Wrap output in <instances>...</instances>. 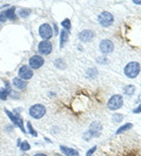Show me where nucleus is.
Wrapping results in <instances>:
<instances>
[{
	"instance_id": "nucleus-27",
	"label": "nucleus",
	"mask_w": 141,
	"mask_h": 156,
	"mask_svg": "<svg viewBox=\"0 0 141 156\" xmlns=\"http://www.w3.org/2000/svg\"><path fill=\"white\" fill-rule=\"evenodd\" d=\"M87 74H88V76L91 75V78H95V76L98 75V72H96L95 68H89L88 72H87Z\"/></svg>"
},
{
	"instance_id": "nucleus-2",
	"label": "nucleus",
	"mask_w": 141,
	"mask_h": 156,
	"mask_svg": "<svg viewBox=\"0 0 141 156\" xmlns=\"http://www.w3.org/2000/svg\"><path fill=\"white\" fill-rule=\"evenodd\" d=\"M140 69H141L140 63L136 62V61H131V62H128L126 65L124 73H125V75L128 79H135L139 75Z\"/></svg>"
},
{
	"instance_id": "nucleus-25",
	"label": "nucleus",
	"mask_w": 141,
	"mask_h": 156,
	"mask_svg": "<svg viewBox=\"0 0 141 156\" xmlns=\"http://www.w3.org/2000/svg\"><path fill=\"white\" fill-rule=\"evenodd\" d=\"M27 129H28V132H30V134H31L32 136H34V137H37L38 136V133L35 132V129L32 127L31 122H27Z\"/></svg>"
},
{
	"instance_id": "nucleus-24",
	"label": "nucleus",
	"mask_w": 141,
	"mask_h": 156,
	"mask_svg": "<svg viewBox=\"0 0 141 156\" xmlns=\"http://www.w3.org/2000/svg\"><path fill=\"white\" fill-rule=\"evenodd\" d=\"M30 149H31V146H30V143L27 141H24L23 143L20 144V150H23V151H28Z\"/></svg>"
},
{
	"instance_id": "nucleus-35",
	"label": "nucleus",
	"mask_w": 141,
	"mask_h": 156,
	"mask_svg": "<svg viewBox=\"0 0 141 156\" xmlns=\"http://www.w3.org/2000/svg\"><path fill=\"white\" fill-rule=\"evenodd\" d=\"M95 156H96V155H95Z\"/></svg>"
},
{
	"instance_id": "nucleus-3",
	"label": "nucleus",
	"mask_w": 141,
	"mask_h": 156,
	"mask_svg": "<svg viewBox=\"0 0 141 156\" xmlns=\"http://www.w3.org/2000/svg\"><path fill=\"white\" fill-rule=\"evenodd\" d=\"M28 113H30V115H31L33 119L39 120V119H41L42 116H45V114H46V108H45V106H42V105H40V103H37V105H33V106L30 107Z\"/></svg>"
},
{
	"instance_id": "nucleus-10",
	"label": "nucleus",
	"mask_w": 141,
	"mask_h": 156,
	"mask_svg": "<svg viewBox=\"0 0 141 156\" xmlns=\"http://www.w3.org/2000/svg\"><path fill=\"white\" fill-rule=\"evenodd\" d=\"M18 75H19V78L24 80V81H26V80H30V79L33 78V70L28 67V66H21L19 70H18Z\"/></svg>"
},
{
	"instance_id": "nucleus-29",
	"label": "nucleus",
	"mask_w": 141,
	"mask_h": 156,
	"mask_svg": "<svg viewBox=\"0 0 141 156\" xmlns=\"http://www.w3.org/2000/svg\"><path fill=\"white\" fill-rule=\"evenodd\" d=\"M82 137H84V140L85 141H89L93 139V136H92V134L89 133V132H86V133L82 135Z\"/></svg>"
},
{
	"instance_id": "nucleus-22",
	"label": "nucleus",
	"mask_w": 141,
	"mask_h": 156,
	"mask_svg": "<svg viewBox=\"0 0 141 156\" xmlns=\"http://www.w3.org/2000/svg\"><path fill=\"white\" fill-rule=\"evenodd\" d=\"M31 14V9H28V8H25V9H20L19 11V16L20 18H27V16H30Z\"/></svg>"
},
{
	"instance_id": "nucleus-19",
	"label": "nucleus",
	"mask_w": 141,
	"mask_h": 156,
	"mask_svg": "<svg viewBox=\"0 0 141 156\" xmlns=\"http://www.w3.org/2000/svg\"><path fill=\"white\" fill-rule=\"evenodd\" d=\"M5 14H6V18L9 19V20H14L16 16V7H9L8 9L5 11Z\"/></svg>"
},
{
	"instance_id": "nucleus-23",
	"label": "nucleus",
	"mask_w": 141,
	"mask_h": 156,
	"mask_svg": "<svg viewBox=\"0 0 141 156\" xmlns=\"http://www.w3.org/2000/svg\"><path fill=\"white\" fill-rule=\"evenodd\" d=\"M124 115L122 114H114L113 117H112V121L114 122V123H119V122H121L122 120H124Z\"/></svg>"
},
{
	"instance_id": "nucleus-14",
	"label": "nucleus",
	"mask_w": 141,
	"mask_h": 156,
	"mask_svg": "<svg viewBox=\"0 0 141 156\" xmlns=\"http://www.w3.org/2000/svg\"><path fill=\"white\" fill-rule=\"evenodd\" d=\"M60 150L61 153L65 154L66 156H79V151L70 147H66V146H60Z\"/></svg>"
},
{
	"instance_id": "nucleus-21",
	"label": "nucleus",
	"mask_w": 141,
	"mask_h": 156,
	"mask_svg": "<svg viewBox=\"0 0 141 156\" xmlns=\"http://www.w3.org/2000/svg\"><path fill=\"white\" fill-rule=\"evenodd\" d=\"M61 26H63V28L65 30V31L70 32V28H72L70 20V19H65V20H63V21H61Z\"/></svg>"
},
{
	"instance_id": "nucleus-9",
	"label": "nucleus",
	"mask_w": 141,
	"mask_h": 156,
	"mask_svg": "<svg viewBox=\"0 0 141 156\" xmlns=\"http://www.w3.org/2000/svg\"><path fill=\"white\" fill-rule=\"evenodd\" d=\"M44 63H45V60H44L42 56H40V55H33V56L30 58L28 67H30L31 69H38V68H40Z\"/></svg>"
},
{
	"instance_id": "nucleus-33",
	"label": "nucleus",
	"mask_w": 141,
	"mask_h": 156,
	"mask_svg": "<svg viewBox=\"0 0 141 156\" xmlns=\"http://www.w3.org/2000/svg\"><path fill=\"white\" fill-rule=\"evenodd\" d=\"M133 2L135 5H141V0H133Z\"/></svg>"
},
{
	"instance_id": "nucleus-4",
	"label": "nucleus",
	"mask_w": 141,
	"mask_h": 156,
	"mask_svg": "<svg viewBox=\"0 0 141 156\" xmlns=\"http://www.w3.org/2000/svg\"><path fill=\"white\" fill-rule=\"evenodd\" d=\"M122 106H124V99L119 94L113 95L108 100V102H107V108L110 110H118L120 109Z\"/></svg>"
},
{
	"instance_id": "nucleus-26",
	"label": "nucleus",
	"mask_w": 141,
	"mask_h": 156,
	"mask_svg": "<svg viewBox=\"0 0 141 156\" xmlns=\"http://www.w3.org/2000/svg\"><path fill=\"white\" fill-rule=\"evenodd\" d=\"M96 149H98V146H93L92 148L88 149V150H87L86 156H93V155H94V153L96 151Z\"/></svg>"
},
{
	"instance_id": "nucleus-20",
	"label": "nucleus",
	"mask_w": 141,
	"mask_h": 156,
	"mask_svg": "<svg viewBox=\"0 0 141 156\" xmlns=\"http://www.w3.org/2000/svg\"><path fill=\"white\" fill-rule=\"evenodd\" d=\"M134 93H135V86L134 85H127L124 88V94L128 95V96H132Z\"/></svg>"
},
{
	"instance_id": "nucleus-16",
	"label": "nucleus",
	"mask_w": 141,
	"mask_h": 156,
	"mask_svg": "<svg viewBox=\"0 0 141 156\" xmlns=\"http://www.w3.org/2000/svg\"><path fill=\"white\" fill-rule=\"evenodd\" d=\"M132 129H133V123L128 122V123H125L124 126H121L120 128H118V130L115 132V135H120V134L127 133V132H129V130H132Z\"/></svg>"
},
{
	"instance_id": "nucleus-6",
	"label": "nucleus",
	"mask_w": 141,
	"mask_h": 156,
	"mask_svg": "<svg viewBox=\"0 0 141 156\" xmlns=\"http://www.w3.org/2000/svg\"><path fill=\"white\" fill-rule=\"evenodd\" d=\"M39 35L44 40L49 41V39H52L53 37V30H52V26L48 25V23H42L39 27Z\"/></svg>"
},
{
	"instance_id": "nucleus-32",
	"label": "nucleus",
	"mask_w": 141,
	"mask_h": 156,
	"mask_svg": "<svg viewBox=\"0 0 141 156\" xmlns=\"http://www.w3.org/2000/svg\"><path fill=\"white\" fill-rule=\"evenodd\" d=\"M33 156H48V155L45 154V153H37V154H34Z\"/></svg>"
},
{
	"instance_id": "nucleus-8",
	"label": "nucleus",
	"mask_w": 141,
	"mask_h": 156,
	"mask_svg": "<svg viewBox=\"0 0 141 156\" xmlns=\"http://www.w3.org/2000/svg\"><path fill=\"white\" fill-rule=\"evenodd\" d=\"M38 51H39L40 54L42 55H48L52 53L53 51V45L51 41H47V40H42L38 45Z\"/></svg>"
},
{
	"instance_id": "nucleus-12",
	"label": "nucleus",
	"mask_w": 141,
	"mask_h": 156,
	"mask_svg": "<svg viewBox=\"0 0 141 156\" xmlns=\"http://www.w3.org/2000/svg\"><path fill=\"white\" fill-rule=\"evenodd\" d=\"M94 38H95V34L91 30H84L82 32H80V34H79V39L81 40L82 42H89Z\"/></svg>"
},
{
	"instance_id": "nucleus-5",
	"label": "nucleus",
	"mask_w": 141,
	"mask_h": 156,
	"mask_svg": "<svg viewBox=\"0 0 141 156\" xmlns=\"http://www.w3.org/2000/svg\"><path fill=\"white\" fill-rule=\"evenodd\" d=\"M98 21L102 27H110L112 23H114V16L110 12H101L98 16Z\"/></svg>"
},
{
	"instance_id": "nucleus-1",
	"label": "nucleus",
	"mask_w": 141,
	"mask_h": 156,
	"mask_svg": "<svg viewBox=\"0 0 141 156\" xmlns=\"http://www.w3.org/2000/svg\"><path fill=\"white\" fill-rule=\"evenodd\" d=\"M96 156H141V136L135 132L114 135L96 149Z\"/></svg>"
},
{
	"instance_id": "nucleus-30",
	"label": "nucleus",
	"mask_w": 141,
	"mask_h": 156,
	"mask_svg": "<svg viewBox=\"0 0 141 156\" xmlns=\"http://www.w3.org/2000/svg\"><path fill=\"white\" fill-rule=\"evenodd\" d=\"M6 20H7V18H6L5 11H4V12H1V13H0V23H5Z\"/></svg>"
},
{
	"instance_id": "nucleus-28",
	"label": "nucleus",
	"mask_w": 141,
	"mask_h": 156,
	"mask_svg": "<svg viewBox=\"0 0 141 156\" xmlns=\"http://www.w3.org/2000/svg\"><path fill=\"white\" fill-rule=\"evenodd\" d=\"M55 66H56L58 68H65V62H63V60L58 59V60L55 61Z\"/></svg>"
},
{
	"instance_id": "nucleus-31",
	"label": "nucleus",
	"mask_w": 141,
	"mask_h": 156,
	"mask_svg": "<svg viewBox=\"0 0 141 156\" xmlns=\"http://www.w3.org/2000/svg\"><path fill=\"white\" fill-rule=\"evenodd\" d=\"M133 113H134V114H141V103L138 106V107H136V108H134Z\"/></svg>"
},
{
	"instance_id": "nucleus-13",
	"label": "nucleus",
	"mask_w": 141,
	"mask_h": 156,
	"mask_svg": "<svg viewBox=\"0 0 141 156\" xmlns=\"http://www.w3.org/2000/svg\"><path fill=\"white\" fill-rule=\"evenodd\" d=\"M101 129H102V126L99 122H93V123H91V126H89V130L88 132L92 134L93 137H99L100 134H101Z\"/></svg>"
},
{
	"instance_id": "nucleus-15",
	"label": "nucleus",
	"mask_w": 141,
	"mask_h": 156,
	"mask_svg": "<svg viewBox=\"0 0 141 156\" xmlns=\"http://www.w3.org/2000/svg\"><path fill=\"white\" fill-rule=\"evenodd\" d=\"M12 83H13V86L18 88V89H20V90H25L26 89V87H27V83H26V81H24L21 79L19 78H14L13 79V81H12Z\"/></svg>"
},
{
	"instance_id": "nucleus-34",
	"label": "nucleus",
	"mask_w": 141,
	"mask_h": 156,
	"mask_svg": "<svg viewBox=\"0 0 141 156\" xmlns=\"http://www.w3.org/2000/svg\"><path fill=\"white\" fill-rule=\"evenodd\" d=\"M54 31H55V33H58V27H56V23H54Z\"/></svg>"
},
{
	"instance_id": "nucleus-11",
	"label": "nucleus",
	"mask_w": 141,
	"mask_h": 156,
	"mask_svg": "<svg viewBox=\"0 0 141 156\" xmlns=\"http://www.w3.org/2000/svg\"><path fill=\"white\" fill-rule=\"evenodd\" d=\"M100 52H101L102 54H110L113 52V49H114V44L108 39H103L100 42Z\"/></svg>"
},
{
	"instance_id": "nucleus-17",
	"label": "nucleus",
	"mask_w": 141,
	"mask_h": 156,
	"mask_svg": "<svg viewBox=\"0 0 141 156\" xmlns=\"http://www.w3.org/2000/svg\"><path fill=\"white\" fill-rule=\"evenodd\" d=\"M68 32L65 31V30H61V33H60V48H63L65 46V44L68 41Z\"/></svg>"
},
{
	"instance_id": "nucleus-7",
	"label": "nucleus",
	"mask_w": 141,
	"mask_h": 156,
	"mask_svg": "<svg viewBox=\"0 0 141 156\" xmlns=\"http://www.w3.org/2000/svg\"><path fill=\"white\" fill-rule=\"evenodd\" d=\"M5 113H6V114H7V116L11 119V121L13 122V125L16 126V127H19V128L21 129V132H23V133H26V129H25V127H24L23 120H21V117L19 116V114H18V113L13 114L12 112H9L8 109H5Z\"/></svg>"
},
{
	"instance_id": "nucleus-18",
	"label": "nucleus",
	"mask_w": 141,
	"mask_h": 156,
	"mask_svg": "<svg viewBox=\"0 0 141 156\" xmlns=\"http://www.w3.org/2000/svg\"><path fill=\"white\" fill-rule=\"evenodd\" d=\"M11 93H12L11 88H0V100H2V101L7 100L8 95Z\"/></svg>"
}]
</instances>
